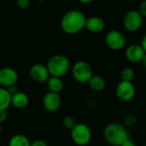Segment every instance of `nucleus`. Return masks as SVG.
<instances>
[{"label":"nucleus","mask_w":146,"mask_h":146,"mask_svg":"<svg viewBox=\"0 0 146 146\" xmlns=\"http://www.w3.org/2000/svg\"><path fill=\"white\" fill-rule=\"evenodd\" d=\"M86 19L82 12L75 9L69 10L62 17L61 28L67 34H76L86 28Z\"/></svg>","instance_id":"f257e3e1"},{"label":"nucleus","mask_w":146,"mask_h":146,"mask_svg":"<svg viewBox=\"0 0 146 146\" xmlns=\"http://www.w3.org/2000/svg\"><path fill=\"white\" fill-rule=\"evenodd\" d=\"M104 138L111 146H120L125 140L129 139L127 128L121 123L110 122L104 129Z\"/></svg>","instance_id":"f03ea898"},{"label":"nucleus","mask_w":146,"mask_h":146,"mask_svg":"<svg viewBox=\"0 0 146 146\" xmlns=\"http://www.w3.org/2000/svg\"><path fill=\"white\" fill-rule=\"evenodd\" d=\"M46 67L50 76L62 77L71 68L69 59L63 55H54L47 62Z\"/></svg>","instance_id":"7ed1b4c3"},{"label":"nucleus","mask_w":146,"mask_h":146,"mask_svg":"<svg viewBox=\"0 0 146 146\" xmlns=\"http://www.w3.org/2000/svg\"><path fill=\"white\" fill-rule=\"evenodd\" d=\"M71 131V139L78 146L87 145L92 137L91 128L84 123H77Z\"/></svg>","instance_id":"20e7f679"},{"label":"nucleus","mask_w":146,"mask_h":146,"mask_svg":"<svg viewBox=\"0 0 146 146\" xmlns=\"http://www.w3.org/2000/svg\"><path fill=\"white\" fill-rule=\"evenodd\" d=\"M72 75L77 82L85 84L88 83L93 75V70L87 62L78 61L72 67Z\"/></svg>","instance_id":"39448f33"},{"label":"nucleus","mask_w":146,"mask_h":146,"mask_svg":"<svg viewBox=\"0 0 146 146\" xmlns=\"http://www.w3.org/2000/svg\"><path fill=\"white\" fill-rule=\"evenodd\" d=\"M116 98L122 103L131 102L136 95V88L132 81L122 80L118 83L115 88Z\"/></svg>","instance_id":"423d86ee"},{"label":"nucleus","mask_w":146,"mask_h":146,"mask_svg":"<svg viewBox=\"0 0 146 146\" xmlns=\"http://www.w3.org/2000/svg\"><path fill=\"white\" fill-rule=\"evenodd\" d=\"M144 23V17L139 10H129L123 17V26L129 32L139 31Z\"/></svg>","instance_id":"0eeeda50"},{"label":"nucleus","mask_w":146,"mask_h":146,"mask_svg":"<svg viewBox=\"0 0 146 146\" xmlns=\"http://www.w3.org/2000/svg\"><path fill=\"white\" fill-rule=\"evenodd\" d=\"M105 43L110 50H120L123 49L126 44V38L121 32L111 30L106 34Z\"/></svg>","instance_id":"6e6552de"},{"label":"nucleus","mask_w":146,"mask_h":146,"mask_svg":"<svg viewBox=\"0 0 146 146\" xmlns=\"http://www.w3.org/2000/svg\"><path fill=\"white\" fill-rule=\"evenodd\" d=\"M17 81L18 74L14 68L5 67L0 69V86L7 88L10 86L15 85Z\"/></svg>","instance_id":"1a4fd4ad"},{"label":"nucleus","mask_w":146,"mask_h":146,"mask_svg":"<svg viewBox=\"0 0 146 146\" xmlns=\"http://www.w3.org/2000/svg\"><path fill=\"white\" fill-rule=\"evenodd\" d=\"M29 74H30L31 78L34 81L39 82V83L47 82L48 79L50 76L46 65L41 64V63L33 64L30 68Z\"/></svg>","instance_id":"9d476101"},{"label":"nucleus","mask_w":146,"mask_h":146,"mask_svg":"<svg viewBox=\"0 0 146 146\" xmlns=\"http://www.w3.org/2000/svg\"><path fill=\"white\" fill-rule=\"evenodd\" d=\"M145 51L141 44H133L129 45L125 51L127 60L132 63H139L142 61Z\"/></svg>","instance_id":"9b49d317"},{"label":"nucleus","mask_w":146,"mask_h":146,"mask_svg":"<svg viewBox=\"0 0 146 146\" xmlns=\"http://www.w3.org/2000/svg\"><path fill=\"white\" fill-rule=\"evenodd\" d=\"M62 99L59 93L49 92L43 98V106L49 112H56L59 110Z\"/></svg>","instance_id":"f8f14e48"},{"label":"nucleus","mask_w":146,"mask_h":146,"mask_svg":"<svg viewBox=\"0 0 146 146\" xmlns=\"http://www.w3.org/2000/svg\"><path fill=\"white\" fill-rule=\"evenodd\" d=\"M105 28L104 21L99 16H91L86 19V29L91 33H101Z\"/></svg>","instance_id":"ddd939ff"},{"label":"nucleus","mask_w":146,"mask_h":146,"mask_svg":"<svg viewBox=\"0 0 146 146\" xmlns=\"http://www.w3.org/2000/svg\"><path fill=\"white\" fill-rule=\"evenodd\" d=\"M29 104L28 96L22 92H17L14 95L11 96V104L19 110L25 109Z\"/></svg>","instance_id":"4468645a"},{"label":"nucleus","mask_w":146,"mask_h":146,"mask_svg":"<svg viewBox=\"0 0 146 146\" xmlns=\"http://www.w3.org/2000/svg\"><path fill=\"white\" fill-rule=\"evenodd\" d=\"M47 86H48L49 92L60 93L63 90L64 84L61 77L50 76V78L47 80Z\"/></svg>","instance_id":"2eb2a0df"},{"label":"nucleus","mask_w":146,"mask_h":146,"mask_svg":"<svg viewBox=\"0 0 146 146\" xmlns=\"http://www.w3.org/2000/svg\"><path fill=\"white\" fill-rule=\"evenodd\" d=\"M89 86L92 90L95 92H101L106 86V81L101 75H92L88 81Z\"/></svg>","instance_id":"dca6fc26"},{"label":"nucleus","mask_w":146,"mask_h":146,"mask_svg":"<svg viewBox=\"0 0 146 146\" xmlns=\"http://www.w3.org/2000/svg\"><path fill=\"white\" fill-rule=\"evenodd\" d=\"M11 105V95L8 90L0 86V110H7Z\"/></svg>","instance_id":"f3484780"},{"label":"nucleus","mask_w":146,"mask_h":146,"mask_svg":"<svg viewBox=\"0 0 146 146\" xmlns=\"http://www.w3.org/2000/svg\"><path fill=\"white\" fill-rule=\"evenodd\" d=\"M29 139L23 134H15L11 137L9 142V146H30Z\"/></svg>","instance_id":"a211bd4d"},{"label":"nucleus","mask_w":146,"mask_h":146,"mask_svg":"<svg viewBox=\"0 0 146 146\" xmlns=\"http://www.w3.org/2000/svg\"><path fill=\"white\" fill-rule=\"evenodd\" d=\"M121 77L122 80L133 81V80L135 77V71L131 67H126L122 69L121 73Z\"/></svg>","instance_id":"6ab92c4d"},{"label":"nucleus","mask_w":146,"mask_h":146,"mask_svg":"<svg viewBox=\"0 0 146 146\" xmlns=\"http://www.w3.org/2000/svg\"><path fill=\"white\" fill-rule=\"evenodd\" d=\"M138 123V119L135 115H127L124 117L123 120V125L127 127H133L136 124Z\"/></svg>","instance_id":"aec40b11"},{"label":"nucleus","mask_w":146,"mask_h":146,"mask_svg":"<svg viewBox=\"0 0 146 146\" xmlns=\"http://www.w3.org/2000/svg\"><path fill=\"white\" fill-rule=\"evenodd\" d=\"M76 124H77V122H76L75 119L72 116H65L62 119V125L66 129L72 130Z\"/></svg>","instance_id":"412c9836"},{"label":"nucleus","mask_w":146,"mask_h":146,"mask_svg":"<svg viewBox=\"0 0 146 146\" xmlns=\"http://www.w3.org/2000/svg\"><path fill=\"white\" fill-rule=\"evenodd\" d=\"M16 5L20 9H27L30 6V0H16Z\"/></svg>","instance_id":"4be33fe9"},{"label":"nucleus","mask_w":146,"mask_h":146,"mask_svg":"<svg viewBox=\"0 0 146 146\" xmlns=\"http://www.w3.org/2000/svg\"><path fill=\"white\" fill-rule=\"evenodd\" d=\"M139 12L142 15L143 17H146V0H144L139 7Z\"/></svg>","instance_id":"5701e85b"},{"label":"nucleus","mask_w":146,"mask_h":146,"mask_svg":"<svg viewBox=\"0 0 146 146\" xmlns=\"http://www.w3.org/2000/svg\"><path fill=\"white\" fill-rule=\"evenodd\" d=\"M30 146H48V144L44 140L37 139V140H34L33 142H32Z\"/></svg>","instance_id":"b1692460"},{"label":"nucleus","mask_w":146,"mask_h":146,"mask_svg":"<svg viewBox=\"0 0 146 146\" xmlns=\"http://www.w3.org/2000/svg\"><path fill=\"white\" fill-rule=\"evenodd\" d=\"M8 118L7 110H0V124L3 123Z\"/></svg>","instance_id":"393cba45"},{"label":"nucleus","mask_w":146,"mask_h":146,"mask_svg":"<svg viewBox=\"0 0 146 146\" xmlns=\"http://www.w3.org/2000/svg\"><path fill=\"white\" fill-rule=\"evenodd\" d=\"M6 89L8 90V92H9V94H10L11 96H12V95H14L15 93H16V92H18V89H17V87H16V86H15V85L10 86L7 87Z\"/></svg>","instance_id":"a878e982"},{"label":"nucleus","mask_w":146,"mask_h":146,"mask_svg":"<svg viewBox=\"0 0 146 146\" xmlns=\"http://www.w3.org/2000/svg\"><path fill=\"white\" fill-rule=\"evenodd\" d=\"M120 146H137L136 145V144L133 141V140H131L130 139H127V140H125L121 145Z\"/></svg>","instance_id":"bb28decb"},{"label":"nucleus","mask_w":146,"mask_h":146,"mask_svg":"<svg viewBox=\"0 0 146 146\" xmlns=\"http://www.w3.org/2000/svg\"><path fill=\"white\" fill-rule=\"evenodd\" d=\"M141 45H142V47L144 48V50H145V51L146 52V33L144 35V37H143V38H142V41H141Z\"/></svg>","instance_id":"cd10ccee"},{"label":"nucleus","mask_w":146,"mask_h":146,"mask_svg":"<svg viewBox=\"0 0 146 146\" xmlns=\"http://www.w3.org/2000/svg\"><path fill=\"white\" fill-rule=\"evenodd\" d=\"M80 3H84V4H88V3H92L94 0H78Z\"/></svg>","instance_id":"c85d7f7f"},{"label":"nucleus","mask_w":146,"mask_h":146,"mask_svg":"<svg viewBox=\"0 0 146 146\" xmlns=\"http://www.w3.org/2000/svg\"><path fill=\"white\" fill-rule=\"evenodd\" d=\"M141 62H142L143 66L146 68V52L145 54V56H144V57H143V59H142V61H141Z\"/></svg>","instance_id":"c756f323"},{"label":"nucleus","mask_w":146,"mask_h":146,"mask_svg":"<svg viewBox=\"0 0 146 146\" xmlns=\"http://www.w3.org/2000/svg\"><path fill=\"white\" fill-rule=\"evenodd\" d=\"M1 132H2V127H1V124H0V134H1Z\"/></svg>","instance_id":"7c9ffc66"}]
</instances>
